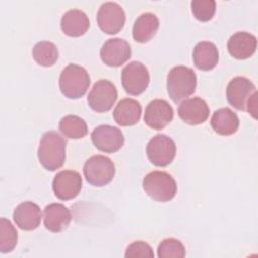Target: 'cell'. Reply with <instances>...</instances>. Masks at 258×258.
I'll return each mask as SVG.
<instances>
[{"label":"cell","instance_id":"1","mask_svg":"<svg viewBox=\"0 0 258 258\" xmlns=\"http://www.w3.org/2000/svg\"><path fill=\"white\" fill-rule=\"evenodd\" d=\"M66 140L55 131H48L42 135L37 155L46 170L54 171L62 166L66 160Z\"/></svg>","mask_w":258,"mask_h":258},{"label":"cell","instance_id":"2","mask_svg":"<svg viewBox=\"0 0 258 258\" xmlns=\"http://www.w3.org/2000/svg\"><path fill=\"white\" fill-rule=\"evenodd\" d=\"M166 87L171 100L178 103L195 93L197 76L190 68L184 66L174 67L167 75Z\"/></svg>","mask_w":258,"mask_h":258},{"label":"cell","instance_id":"3","mask_svg":"<svg viewBox=\"0 0 258 258\" xmlns=\"http://www.w3.org/2000/svg\"><path fill=\"white\" fill-rule=\"evenodd\" d=\"M90 86V76L87 70L79 64L70 63L59 76V89L69 99L83 97Z\"/></svg>","mask_w":258,"mask_h":258},{"label":"cell","instance_id":"4","mask_svg":"<svg viewBox=\"0 0 258 258\" xmlns=\"http://www.w3.org/2000/svg\"><path fill=\"white\" fill-rule=\"evenodd\" d=\"M145 194L157 202H168L176 194L177 185L174 178L164 171H151L142 181Z\"/></svg>","mask_w":258,"mask_h":258},{"label":"cell","instance_id":"5","mask_svg":"<svg viewBox=\"0 0 258 258\" xmlns=\"http://www.w3.org/2000/svg\"><path fill=\"white\" fill-rule=\"evenodd\" d=\"M83 171L90 184L101 187L112 181L115 175V165L107 156L93 155L85 162Z\"/></svg>","mask_w":258,"mask_h":258},{"label":"cell","instance_id":"6","mask_svg":"<svg viewBox=\"0 0 258 258\" xmlns=\"http://www.w3.org/2000/svg\"><path fill=\"white\" fill-rule=\"evenodd\" d=\"M147 157L156 166H166L172 162L176 153L174 141L165 134L153 136L146 146Z\"/></svg>","mask_w":258,"mask_h":258},{"label":"cell","instance_id":"7","mask_svg":"<svg viewBox=\"0 0 258 258\" xmlns=\"http://www.w3.org/2000/svg\"><path fill=\"white\" fill-rule=\"evenodd\" d=\"M117 97V89L113 83L108 80H99L88 95V104L92 110L104 113L111 110Z\"/></svg>","mask_w":258,"mask_h":258},{"label":"cell","instance_id":"8","mask_svg":"<svg viewBox=\"0 0 258 258\" xmlns=\"http://www.w3.org/2000/svg\"><path fill=\"white\" fill-rule=\"evenodd\" d=\"M121 78L123 88L132 96H137L143 93L150 80L147 68L137 60L131 61L125 66L122 71Z\"/></svg>","mask_w":258,"mask_h":258},{"label":"cell","instance_id":"9","mask_svg":"<svg viewBox=\"0 0 258 258\" xmlns=\"http://www.w3.org/2000/svg\"><path fill=\"white\" fill-rule=\"evenodd\" d=\"M126 20L123 8L116 2H106L97 13V22L101 30L107 34H116L124 26Z\"/></svg>","mask_w":258,"mask_h":258},{"label":"cell","instance_id":"10","mask_svg":"<svg viewBox=\"0 0 258 258\" xmlns=\"http://www.w3.org/2000/svg\"><path fill=\"white\" fill-rule=\"evenodd\" d=\"M91 138L99 150L107 153L118 151L124 144L122 131L111 125H100L96 127L91 134Z\"/></svg>","mask_w":258,"mask_h":258},{"label":"cell","instance_id":"11","mask_svg":"<svg viewBox=\"0 0 258 258\" xmlns=\"http://www.w3.org/2000/svg\"><path fill=\"white\" fill-rule=\"evenodd\" d=\"M83 180L78 171L62 170L56 173L52 181V189L61 201L75 199L82 189Z\"/></svg>","mask_w":258,"mask_h":258},{"label":"cell","instance_id":"12","mask_svg":"<svg viewBox=\"0 0 258 258\" xmlns=\"http://www.w3.org/2000/svg\"><path fill=\"white\" fill-rule=\"evenodd\" d=\"M256 92L255 85L245 77H236L230 81L227 87V99L229 104L237 110H246L247 103Z\"/></svg>","mask_w":258,"mask_h":258},{"label":"cell","instance_id":"13","mask_svg":"<svg viewBox=\"0 0 258 258\" xmlns=\"http://www.w3.org/2000/svg\"><path fill=\"white\" fill-rule=\"evenodd\" d=\"M172 119L173 109L165 100L155 99L145 108L144 122L148 127L154 130L163 129Z\"/></svg>","mask_w":258,"mask_h":258},{"label":"cell","instance_id":"14","mask_svg":"<svg viewBox=\"0 0 258 258\" xmlns=\"http://www.w3.org/2000/svg\"><path fill=\"white\" fill-rule=\"evenodd\" d=\"M103 62L109 67H120L131 56L129 43L122 38L108 39L100 50Z\"/></svg>","mask_w":258,"mask_h":258},{"label":"cell","instance_id":"15","mask_svg":"<svg viewBox=\"0 0 258 258\" xmlns=\"http://www.w3.org/2000/svg\"><path fill=\"white\" fill-rule=\"evenodd\" d=\"M177 112L183 122L189 125H199L208 119L210 110L205 100L195 97L181 102Z\"/></svg>","mask_w":258,"mask_h":258},{"label":"cell","instance_id":"16","mask_svg":"<svg viewBox=\"0 0 258 258\" xmlns=\"http://www.w3.org/2000/svg\"><path fill=\"white\" fill-rule=\"evenodd\" d=\"M13 220L21 230H35L41 221V211L37 204L33 202H23L19 204L13 212Z\"/></svg>","mask_w":258,"mask_h":258},{"label":"cell","instance_id":"17","mask_svg":"<svg viewBox=\"0 0 258 258\" xmlns=\"http://www.w3.org/2000/svg\"><path fill=\"white\" fill-rule=\"evenodd\" d=\"M71 220V212L62 204L52 203L47 205L43 210V223L45 228L50 232H61L69 226Z\"/></svg>","mask_w":258,"mask_h":258},{"label":"cell","instance_id":"18","mask_svg":"<svg viewBox=\"0 0 258 258\" xmlns=\"http://www.w3.org/2000/svg\"><path fill=\"white\" fill-rule=\"evenodd\" d=\"M257 48V38L246 31L234 33L228 40V50L237 59H246L254 54Z\"/></svg>","mask_w":258,"mask_h":258},{"label":"cell","instance_id":"19","mask_svg":"<svg viewBox=\"0 0 258 258\" xmlns=\"http://www.w3.org/2000/svg\"><path fill=\"white\" fill-rule=\"evenodd\" d=\"M60 27L64 34L72 37L84 35L90 27L87 14L80 9L68 10L61 17Z\"/></svg>","mask_w":258,"mask_h":258},{"label":"cell","instance_id":"20","mask_svg":"<svg viewBox=\"0 0 258 258\" xmlns=\"http://www.w3.org/2000/svg\"><path fill=\"white\" fill-rule=\"evenodd\" d=\"M158 27L159 20L155 14L151 12L142 13L136 18L133 24V38L139 43H145L155 35Z\"/></svg>","mask_w":258,"mask_h":258},{"label":"cell","instance_id":"21","mask_svg":"<svg viewBox=\"0 0 258 258\" xmlns=\"http://www.w3.org/2000/svg\"><path fill=\"white\" fill-rule=\"evenodd\" d=\"M142 109L140 104L130 98L121 100L113 112L115 122L120 126H132L136 124L141 117Z\"/></svg>","mask_w":258,"mask_h":258},{"label":"cell","instance_id":"22","mask_svg":"<svg viewBox=\"0 0 258 258\" xmlns=\"http://www.w3.org/2000/svg\"><path fill=\"white\" fill-rule=\"evenodd\" d=\"M192 60L195 66L201 71L213 70L219 60L217 46L210 41H201L197 43L192 51Z\"/></svg>","mask_w":258,"mask_h":258},{"label":"cell","instance_id":"23","mask_svg":"<svg viewBox=\"0 0 258 258\" xmlns=\"http://www.w3.org/2000/svg\"><path fill=\"white\" fill-rule=\"evenodd\" d=\"M239 118L229 108H221L215 111L211 119V125L214 131L220 135H232L239 128Z\"/></svg>","mask_w":258,"mask_h":258},{"label":"cell","instance_id":"24","mask_svg":"<svg viewBox=\"0 0 258 258\" xmlns=\"http://www.w3.org/2000/svg\"><path fill=\"white\" fill-rule=\"evenodd\" d=\"M60 132L68 138H83L88 133L87 123L84 119L76 115H68L61 118L58 124Z\"/></svg>","mask_w":258,"mask_h":258},{"label":"cell","instance_id":"25","mask_svg":"<svg viewBox=\"0 0 258 258\" xmlns=\"http://www.w3.org/2000/svg\"><path fill=\"white\" fill-rule=\"evenodd\" d=\"M32 56L39 66L51 67L58 58V49L50 41H40L34 45Z\"/></svg>","mask_w":258,"mask_h":258},{"label":"cell","instance_id":"26","mask_svg":"<svg viewBox=\"0 0 258 258\" xmlns=\"http://www.w3.org/2000/svg\"><path fill=\"white\" fill-rule=\"evenodd\" d=\"M18 240L17 231L11 222L5 218L0 220V252L8 253L11 252Z\"/></svg>","mask_w":258,"mask_h":258},{"label":"cell","instance_id":"27","mask_svg":"<svg viewBox=\"0 0 258 258\" xmlns=\"http://www.w3.org/2000/svg\"><path fill=\"white\" fill-rule=\"evenodd\" d=\"M157 255L159 258H182L185 256V248L179 240L168 238L158 245Z\"/></svg>","mask_w":258,"mask_h":258},{"label":"cell","instance_id":"28","mask_svg":"<svg viewBox=\"0 0 258 258\" xmlns=\"http://www.w3.org/2000/svg\"><path fill=\"white\" fill-rule=\"evenodd\" d=\"M191 11L200 21H209L216 12V2L214 0H194L191 1Z\"/></svg>","mask_w":258,"mask_h":258},{"label":"cell","instance_id":"29","mask_svg":"<svg viewBox=\"0 0 258 258\" xmlns=\"http://www.w3.org/2000/svg\"><path fill=\"white\" fill-rule=\"evenodd\" d=\"M125 257H154V253L147 243L136 241L127 247Z\"/></svg>","mask_w":258,"mask_h":258},{"label":"cell","instance_id":"30","mask_svg":"<svg viewBox=\"0 0 258 258\" xmlns=\"http://www.w3.org/2000/svg\"><path fill=\"white\" fill-rule=\"evenodd\" d=\"M246 110L254 117L256 118V111H257V92H255L251 98L249 99L248 103H247V107Z\"/></svg>","mask_w":258,"mask_h":258}]
</instances>
